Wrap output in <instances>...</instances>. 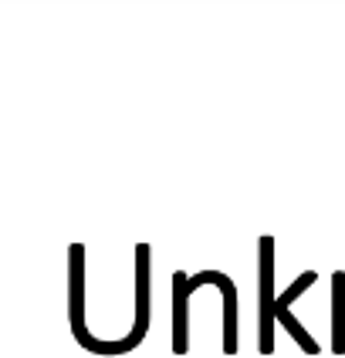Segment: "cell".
Instances as JSON below:
<instances>
[{
  "mask_svg": "<svg viewBox=\"0 0 345 358\" xmlns=\"http://www.w3.org/2000/svg\"><path fill=\"white\" fill-rule=\"evenodd\" d=\"M68 324H71V338L78 341V348L99 355L101 341L85 324V243L81 240L68 247Z\"/></svg>",
  "mask_w": 345,
  "mask_h": 358,
  "instance_id": "3",
  "label": "cell"
},
{
  "mask_svg": "<svg viewBox=\"0 0 345 358\" xmlns=\"http://www.w3.org/2000/svg\"><path fill=\"white\" fill-rule=\"evenodd\" d=\"M206 284H217L223 294V355H237V352H241V348H237V287H234V280L227 278L223 271H213V267L197 271L186 287H190V294H193V291H200Z\"/></svg>",
  "mask_w": 345,
  "mask_h": 358,
  "instance_id": "4",
  "label": "cell"
},
{
  "mask_svg": "<svg viewBox=\"0 0 345 358\" xmlns=\"http://www.w3.org/2000/svg\"><path fill=\"white\" fill-rule=\"evenodd\" d=\"M149 257H153V247L149 243H136V321H132V331L119 341H101L99 355H129L136 352L146 335H149V318H153V294H149Z\"/></svg>",
  "mask_w": 345,
  "mask_h": 358,
  "instance_id": "2",
  "label": "cell"
},
{
  "mask_svg": "<svg viewBox=\"0 0 345 358\" xmlns=\"http://www.w3.org/2000/svg\"><path fill=\"white\" fill-rule=\"evenodd\" d=\"M315 280H318V274H315V271H304L302 278L295 280V284H291V287H288L284 294H278V321H281L284 328H288V335L298 341V348H302L304 355H318L322 348H318V341H315L311 335H308V331H304L302 321L291 315V304L302 298V294L308 291V287H311V284H315Z\"/></svg>",
  "mask_w": 345,
  "mask_h": 358,
  "instance_id": "5",
  "label": "cell"
},
{
  "mask_svg": "<svg viewBox=\"0 0 345 358\" xmlns=\"http://www.w3.org/2000/svg\"><path fill=\"white\" fill-rule=\"evenodd\" d=\"M190 274L176 271L173 274V355H186L190 352V318H186V308H190Z\"/></svg>",
  "mask_w": 345,
  "mask_h": 358,
  "instance_id": "6",
  "label": "cell"
},
{
  "mask_svg": "<svg viewBox=\"0 0 345 358\" xmlns=\"http://www.w3.org/2000/svg\"><path fill=\"white\" fill-rule=\"evenodd\" d=\"M332 355H345V271L332 274Z\"/></svg>",
  "mask_w": 345,
  "mask_h": 358,
  "instance_id": "7",
  "label": "cell"
},
{
  "mask_svg": "<svg viewBox=\"0 0 345 358\" xmlns=\"http://www.w3.org/2000/svg\"><path fill=\"white\" fill-rule=\"evenodd\" d=\"M274 324H278V294H274V237H258V352L274 355Z\"/></svg>",
  "mask_w": 345,
  "mask_h": 358,
  "instance_id": "1",
  "label": "cell"
}]
</instances>
